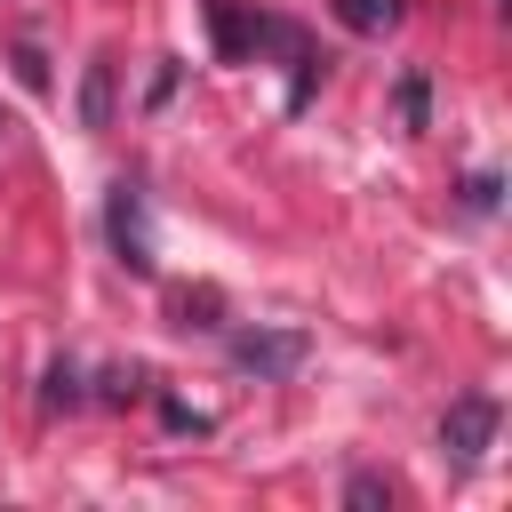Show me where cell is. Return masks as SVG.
<instances>
[{"mask_svg":"<svg viewBox=\"0 0 512 512\" xmlns=\"http://www.w3.org/2000/svg\"><path fill=\"white\" fill-rule=\"evenodd\" d=\"M464 200H472V208L488 216V208H496V176H472V184H464Z\"/></svg>","mask_w":512,"mask_h":512,"instance_id":"cell-14","label":"cell"},{"mask_svg":"<svg viewBox=\"0 0 512 512\" xmlns=\"http://www.w3.org/2000/svg\"><path fill=\"white\" fill-rule=\"evenodd\" d=\"M144 392V368L128 360V368H104V384H96V400H136Z\"/></svg>","mask_w":512,"mask_h":512,"instance_id":"cell-11","label":"cell"},{"mask_svg":"<svg viewBox=\"0 0 512 512\" xmlns=\"http://www.w3.org/2000/svg\"><path fill=\"white\" fill-rule=\"evenodd\" d=\"M208 32H216V48L240 64V56H256V40H264V16H256L248 0H208Z\"/></svg>","mask_w":512,"mask_h":512,"instance_id":"cell-4","label":"cell"},{"mask_svg":"<svg viewBox=\"0 0 512 512\" xmlns=\"http://www.w3.org/2000/svg\"><path fill=\"white\" fill-rule=\"evenodd\" d=\"M104 232H112V256L128 264V272H152L160 256H152V208H144V184H112L104 192Z\"/></svg>","mask_w":512,"mask_h":512,"instance_id":"cell-1","label":"cell"},{"mask_svg":"<svg viewBox=\"0 0 512 512\" xmlns=\"http://www.w3.org/2000/svg\"><path fill=\"white\" fill-rule=\"evenodd\" d=\"M392 104H400V128H424V112H432V80H424V72H400V96H392Z\"/></svg>","mask_w":512,"mask_h":512,"instance_id":"cell-8","label":"cell"},{"mask_svg":"<svg viewBox=\"0 0 512 512\" xmlns=\"http://www.w3.org/2000/svg\"><path fill=\"white\" fill-rule=\"evenodd\" d=\"M80 128H88V136L112 128V56H96V64L80 72Z\"/></svg>","mask_w":512,"mask_h":512,"instance_id":"cell-5","label":"cell"},{"mask_svg":"<svg viewBox=\"0 0 512 512\" xmlns=\"http://www.w3.org/2000/svg\"><path fill=\"white\" fill-rule=\"evenodd\" d=\"M16 80H24V88H48V64H40V48H16Z\"/></svg>","mask_w":512,"mask_h":512,"instance_id":"cell-13","label":"cell"},{"mask_svg":"<svg viewBox=\"0 0 512 512\" xmlns=\"http://www.w3.org/2000/svg\"><path fill=\"white\" fill-rule=\"evenodd\" d=\"M344 504H352V512H384V504H392V488H384L376 472H352V480H344Z\"/></svg>","mask_w":512,"mask_h":512,"instance_id":"cell-10","label":"cell"},{"mask_svg":"<svg viewBox=\"0 0 512 512\" xmlns=\"http://www.w3.org/2000/svg\"><path fill=\"white\" fill-rule=\"evenodd\" d=\"M216 312H224L216 288H176V328H216Z\"/></svg>","mask_w":512,"mask_h":512,"instance_id":"cell-7","label":"cell"},{"mask_svg":"<svg viewBox=\"0 0 512 512\" xmlns=\"http://www.w3.org/2000/svg\"><path fill=\"white\" fill-rule=\"evenodd\" d=\"M488 440H496V400H488V392H464V400L440 416V448H448L456 464H480Z\"/></svg>","mask_w":512,"mask_h":512,"instance_id":"cell-2","label":"cell"},{"mask_svg":"<svg viewBox=\"0 0 512 512\" xmlns=\"http://www.w3.org/2000/svg\"><path fill=\"white\" fill-rule=\"evenodd\" d=\"M40 400H48V408H80V400H88V392H80V368H72V360H56V368H48V392H40Z\"/></svg>","mask_w":512,"mask_h":512,"instance_id":"cell-9","label":"cell"},{"mask_svg":"<svg viewBox=\"0 0 512 512\" xmlns=\"http://www.w3.org/2000/svg\"><path fill=\"white\" fill-rule=\"evenodd\" d=\"M400 16H408V0H336V24H344V32H368V40L392 32Z\"/></svg>","mask_w":512,"mask_h":512,"instance_id":"cell-6","label":"cell"},{"mask_svg":"<svg viewBox=\"0 0 512 512\" xmlns=\"http://www.w3.org/2000/svg\"><path fill=\"white\" fill-rule=\"evenodd\" d=\"M232 360H240L248 376H296V368H304V336H296V328H240V336H232Z\"/></svg>","mask_w":512,"mask_h":512,"instance_id":"cell-3","label":"cell"},{"mask_svg":"<svg viewBox=\"0 0 512 512\" xmlns=\"http://www.w3.org/2000/svg\"><path fill=\"white\" fill-rule=\"evenodd\" d=\"M160 416H168V432H208V408H192V400H160Z\"/></svg>","mask_w":512,"mask_h":512,"instance_id":"cell-12","label":"cell"}]
</instances>
